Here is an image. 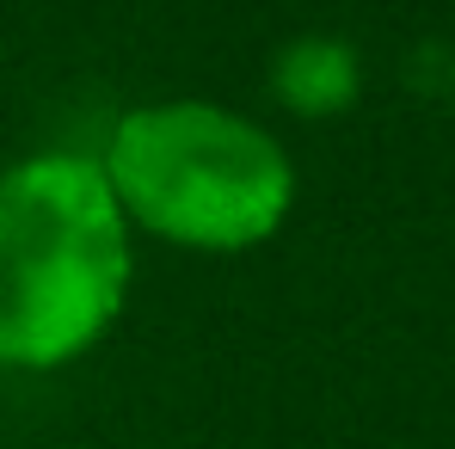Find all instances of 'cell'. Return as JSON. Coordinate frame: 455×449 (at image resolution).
Segmentation results:
<instances>
[{
	"label": "cell",
	"mask_w": 455,
	"mask_h": 449,
	"mask_svg": "<svg viewBox=\"0 0 455 449\" xmlns=\"http://www.w3.org/2000/svg\"><path fill=\"white\" fill-rule=\"evenodd\" d=\"M130 228H148L185 253H252L296 210L290 148L210 99L130 105L99 154Z\"/></svg>",
	"instance_id": "7a4b0ae2"
},
{
	"label": "cell",
	"mask_w": 455,
	"mask_h": 449,
	"mask_svg": "<svg viewBox=\"0 0 455 449\" xmlns=\"http://www.w3.org/2000/svg\"><path fill=\"white\" fill-rule=\"evenodd\" d=\"M357 86H363L357 50L345 37H326V31L290 37L277 50V62H271V92L296 117H339V111H351Z\"/></svg>",
	"instance_id": "3957f363"
},
{
	"label": "cell",
	"mask_w": 455,
	"mask_h": 449,
	"mask_svg": "<svg viewBox=\"0 0 455 449\" xmlns=\"http://www.w3.org/2000/svg\"><path fill=\"white\" fill-rule=\"evenodd\" d=\"M130 222L99 154H25L0 166V370L86 357L130 296Z\"/></svg>",
	"instance_id": "6da1fadb"
}]
</instances>
